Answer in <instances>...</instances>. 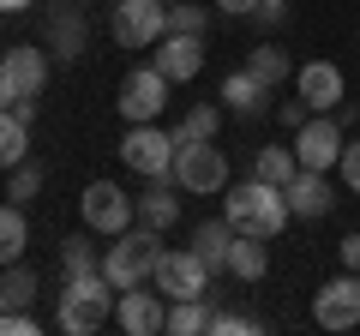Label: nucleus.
<instances>
[{"mask_svg": "<svg viewBox=\"0 0 360 336\" xmlns=\"http://www.w3.org/2000/svg\"><path fill=\"white\" fill-rule=\"evenodd\" d=\"M295 96L312 108V115H336V108L348 103V78H342V66L336 60H307V66H295Z\"/></svg>", "mask_w": 360, "mask_h": 336, "instance_id": "obj_10", "label": "nucleus"}, {"mask_svg": "<svg viewBox=\"0 0 360 336\" xmlns=\"http://www.w3.org/2000/svg\"><path fill=\"white\" fill-rule=\"evenodd\" d=\"M132 210H139L144 228L168 234V228L180 222V186H174V181H144V193L132 198Z\"/></svg>", "mask_w": 360, "mask_h": 336, "instance_id": "obj_17", "label": "nucleus"}, {"mask_svg": "<svg viewBox=\"0 0 360 336\" xmlns=\"http://www.w3.org/2000/svg\"><path fill=\"white\" fill-rule=\"evenodd\" d=\"M162 288H156V295H150V288H120V300H115V324H120V330H127V336H156V330H162V324H168V306H162Z\"/></svg>", "mask_w": 360, "mask_h": 336, "instance_id": "obj_13", "label": "nucleus"}, {"mask_svg": "<svg viewBox=\"0 0 360 336\" xmlns=\"http://www.w3.org/2000/svg\"><path fill=\"white\" fill-rule=\"evenodd\" d=\"M168 30H180V37H210V13L193 6V0H174L168 6Z\"/></svg>", "mask_w": 360, "mask_h": 336, "instance_id": "obj_31", "label": "nucleus"}, {"mask_svg": "<svg viewBox=\"0 0 360 336\" xmlns=\"http://www.w3.org/2000/svg\"><path fill=\"white\" fill-rule=\"evenodd\" d=\"M217 103L229 108V115H240V120H258V115L270 108V91L258 84L252 72H246V66H240V72H229V78H222V96H217Z\"/></svg>", "mask_w": 360, "mask_h": 336, "instance_id": "obj_18", "label": "nucleus"}, {"mask_svg": "<svg viewBox=\"0 0 360 336\" xmlns=\"http://www.w3.org/2000/svg\"><path fill=\"white\" fill-rule=\"evenodd\" d=\"M264 271H270L264 240H258V234H234V246H229V276H234V283H264Z\"/></svg>", "mask_w": 360, "mask_h": 336, "instance_id": "obj_21", "label": "nucleus"}, {"mask_svg": "<svg viewBox=\"0 0 360 336\" xmlns=\"http://www.w3.org/2000/svg\"><path fill=\"white\" fill-rule=\"evenodd\" d=\"M120 162H127L132 174H144V181H174V132H162L156 120L127 127V138H120Z\"/></svg>", "mask_w": 360, "mask_h": 336, "instance_id": "obj_6", "label": "nucleus"}, {"mask_svg": "<svg viewBox=\"0 0 360 336\" xmlns=\"http://www.w3.org/2000/svg\"><path fill=\"white\" fill-rule=\"evenodd\" d=\"M307 115H312V108L300 103V96H295V103H283V108H276V120H283L288 132H300V127H307Z\"/></svg>", "mask_w": 360, "mask_h": 336, "instance_id": "obj_36", "label": "nucleus"}, {"mask_svg": "<svg viewBox=\"0 0 360 336\" xmlns=\"http://www.w3.org/2000/svg\"><path fill=\"white\" fill-rule=\"evenodd\" d=\"M49 54H60V60H78L84 54V18L78 13H60L49 25Z\"/></svg>", "mask_w": 360, "mask_h": 336, "instance_id": "obj_29", "label": "nucleus"}, {"mask_svg": "<svg viewBox=\"0 0 360 336\" xmlns=\"http://www.w3.org/2000/svg\"><path fill=\"white\" fill-rule=\"evenodd\" d=\"M336 168H342V186L360 198V138H348V144H342V162H336Z\"/></svg>", "mask_w": 360, "mask_h": 336, "instance_id": "obj_33", "label": "nucleus"}, {"mask_svg": "<svg viewBox=\"0 0 360 336\" xmlns=\"http://www.w3.org/2000/svg\"><path fill=\"white\" fill-rule=\"evenodd\" d=\"M246 72L264 84V91H283L288 78H295V60H288V49L283 42H258L252 54H246Z\"/></svg>", "mask_w": 360, "mask_h": 336, "instance_id": "obj_20", "label": "nucleus"}, {"mask_svg": "<svg viewBox=\"0 0 360 336\" xmlns=\"http://www.w3.org/2000/svg\"><path fill=\"white\" fill-rule=\"evenodd\" d=\"M210 318H217V312H210V295H198V300H174L162 330H174V336H198V330H210Z\"/></svg>", "mask_w": 360, "mask_h": 336, "instance_id": "obj_26", "label": "nucleus"}, {"mask_svg": "<svg viewBox=\"0 0 360 336\" xmlns=\"http://www.w3.org/2000/svg\"><path fill=\"white\" fill-rule=\"evenodd\" d=\"M156 72L168 78V84H186V78L205 72V37H180V30H168L162 42H156Z\"/></svg>", "mask_w": 360, "mask_h": 336, "instance_id": "obj_15", "label": "nucleus"}, {"mask_svg": "<svg viewBox=\"0 0 360 336\" xmlns=\"http://www.w3.org/2000/svg\"><path fill=\"white\" fill-rule=\"evenodd\" d=\"M217 6H222V13H252L258 0H217Z\"/></svg>", "mask_w": 360, "mask_h": 336, "instance_id": "obj_38", "label": "nucleus"}, {"mask_svg": "<svg viewBox=\"0 0 360 336\" xmlns=\"http://www.w3.org/2000/svg\"><path fill=\"white\" fill-rule=\"evenodd\" d=\"M156 259H162V234L144 228V222H132L127 234H115V240L103 246V276L115 288H139L156 276Z\"/></svg>", "mask_w": 360, "mask_h": 336, "instance_id": "obj_3", "label": "nucleus"}, {"mask_svg": "<svg viewBox=\"0 0 360 336\" xmlns=\"http://www.w3.org/2000/svg\"><path fill=\"white\" fill-rule=\"evenodd\" d=\"M37 193H42V162H30V156H25V162L6 174V198H13V205H30Z\"/></svg>", "mask_w": 360, "mask_h": 336, "instance_id": "obj_30", "label": "nucleus"}, {"mask_svg": "<svg viewBox=\"0 0 360 336\" xmlns=\"http://www.w3.org/2000/svg\"><path fill=\"white\" fill-rule=\"evenodd\" d=\"M37 330H42V324L30 318L25 306H18V312H0V336H37Z\"/></svg>", "mask_w": 360, "mask_h": 336, "instance_id": "obj_35", "label": "nucleus"}, {"mask_svg": "<svg viewBox=\"0 0 360 336\" xmlns=\"http://www.w3.org/2000/svg\"><path fill=\"white\" fill-rule=\"evenodd\" d=\"M210 330H217V336H252L258 318H252V312H217V318H210Z\"/></svg>", "mask_w": 360, "mask_h": 336, "instance_id": "obj_32", "label": "nucleus"}, {"mask_svg": "<svg viewBox=\"0 0 360 336\" xmlns=\"http://www.w3.org/2000/svg\"><path fill=\"white\" fill-rule=\"evenodd\" d=\"M342 115H307V127L295 132V162L300 168H319V174H330L336 162H342Z\"/></svg>", "mask_w": 360, "mask_h": 336, "instance_id": "obj_8", "label": "nucleus"}, {"mask_svg": "<svg viewBox=\"0 0 360 336\" xmlns=\"http://www.w3.org/2000/svg\"><path fill=\"white\" fill-rule=\"evenodd\" d=\"M0 78H6V84H13V103L18 96H30V103H37L42 91H49V54L42 49H6L0 54Z\"/></svg>", "mask_w": 360, "mask_h": 336, "instance_id": "obj_14", "label": "nucleus"}, {"mask_svg": "<svg viewBox=\"0 0 360 336\" xmlns=\"http://www.w3.org/2000/svg\"><path fill=\"white\" fill-rule=\"evenodd\" d=\"M78 217H84L90 234H108V240H115V234H127L132 222H139V210H132V198L120 193L115 181H90L84 198H78Z\"/></svg>", "mask_w": 360, "mask_h": 336, "instance_id": "obj_7", "label": "nucleus"}, {"mask_svg": "<svg viewBox=\"0 0 360 336\" xmlns=\"http://www.w3.org/2000/svg\"><path fill=\"white\" fill-rule=\"evenodd\" d=\"M30 300H37V271H30L25 259L18 264H0V312H30Z\"/></svg>", "mask_w": 360, "mask_h": 336, "instance_id": "obj_22", "label": "nucleus"}, {"mask_svg": "<svg viewBox=\"0 0 360 336\" xmlns=\"http://www.w3.org/2000/svg\"><path fill=\"white\" fill-rule=\"evenodd\" d=\"M252 25L283 30V25H288V0H258V6H252Z\"/></svg>", "mask_w": 360, "mask_h": 336, "instance_id": "obj_34", "label": "nucleus"}, {"mask_svg": "<svg viewBox=\"0 0 360 336\" xmlns=\"http://www.w3.org/2000/svg\"><path fill=\"white\" fill-rule=\"evenodd\" d=\"M30 246V222H25V205H0V264H18Z\"/></svg>", "mask_w": 360, "mask_h": 336, "instance_id": "obj_23", "label": "nucleus"}, {"mask_svg": "<svg viewBox=\"0 0 360 336\" xmlns=\"http://www.w3.org/2000/svg\"><path fill=\"white\" fill-rule=\"evenodd\" d=\"M25 156H30V127L13 115V108H0V168L13 174V168L25 162Z\"/></svg>", "mask_w": 360, "mask_h": 336, "instance_id": "obj_25", "label": "nucleus"}, {"mask_svg": "<svg viewBox=\"0 0 360 336\" xmlns=\"http://www.w3.org/2000/svg\"><path fill=\"white\" fill-rule=\"evenodd\" d=\"M222 217L234 222V234H258V240H276V234L288 228V198H283V186H270V181H240V186H229V198H222Z\"/></svg>", "mask_w": 360, "mask_h": 336, "instance_id": "obj_1", "label": "nucleus"}, {"mask_svg": "<svg viewBox=\"0 0 360 336\" xmlns=\"http://www.w3.org/2000/svg\"><path fill=\"white\" fill-rule=\"evenodd\" d=\"M25 6H37V0H0V13H25Z\"/></svg>", "mask_w": 360, "mask_h": 336, "instance_id": "obj_39", "label": "nucleus"}, {"mask_svg": "<svg viewBox=\"0 0 360 336\" xmlns=\"http://www.w3.org/2000/svg\"><path fill=\"white\" fill-rule=\"evenodd\" d=\"M174 186H180V193H193V198L229 193V156L217 150V138L174 144Z\"/></svg>", "mask_w": 360, "mask_h": 336, "instance_id": "obj_4", "label": "nucleus"}, {"mask_svg": "<svg viewBox=\"0 0 360 336\" xmlns=\"http://www.w3.org/2000/svg\"><path fill=\"white\" fill-rule=\"evenodd\" d=\"M156 288H162L168 300H198V295H210V264L198 259L193 246H180V252H168L162 246V259H156V276H150Z\"/></svg>", "mask_w": 360, "mask_h": 336, "instance_id": "obj_9", "label": "nucleus"}, {"mask_svg": "<svg viewBox=\"0 0 360 336\" xmlns=\"http://www.w3.org/2000/svg\"><path fill=\"white\" fill-rule=\"evenodd\" d=\"M252 174H258V181H270V186H288V181L300 174L295 144H264V150H258V162H252Z\"/></svg>", "mask_w": 360, "mask_h": 336, "instance_id": "obj_24", "label": "nucleus"}, {"mask_svg": "<svg viewBox=\"0 0 360 336\" xmlns=\"http://www.w3.org/2000/svg\"><path fill=\"white\" fill-rule=\"evenodd\" d=\"M108 30L120 49H156L168 37V6L162 0H108Z\"/></svg>", "mask_w": 360, "mask_h": 336, "instance_id": "obj_5", "label": "nucleus"}, {"mask_svg": "<svg viewBox=\"0 0 360 336\" xmlns=\"http://www.w3.org/2000/svg\"><path fill=\"white\" fill-rule=\"evenodd\" d=\"M217 132H222V108L217 103H193L186 120L174 127V144H198V138H217Z\"/></svg>", "mask_w": 360, "mask_h": 336, "instance_id": "obj_27", "label": "nucleus"}, {"mask_svg": "<svg viewBox=\"0 0 360 336\" xmlns=\"http://www.w3.org/2000/svg\"><path fill=\"white\" fill-rule=\"evenodd\" d=\"M162 108H168V78L156 66H132L120 78V115L132 127H144V120H162Z\"/></svg>", "mask_w": 360, "mask_h": 336, "instance_id": "obj_11", "label": "nucleus"}, {"mask_svg": "<svg viewBox=\"0 0 360 336\" xmlns=\"http://www.w3.org/2000/svg\"><path fill=\"white\" fill-rule=\"evenodd\" d=\"M0 108H13V84L6 78H0Z\"/></svg>", "mask_w": 360, "mask_h": 336, "instance_id": "obj_40", "label": "nucleus"}, {"mask_svg": "<svg viewBox=\"0 0 360 336\" xmlns=\"http://www.w3.org/2000/svg\"><path fill=\"white\" fill-rule=\"evenodd\" d=\"M229 246H234V222L229 217H210V222H198V228H193V252L210 264V276L229 271Z\"/></svg>", "mask_w": 360, "mask_h": 336, "instance_id": "obj_19", "label": "nucleus"}, {"mask_svg": "<svg viewBox=\"0 0 360 336\" xmlns=\"http://www.w3.org/2000/svg\"><path fill=\"white\" fill-rule=\"evenodd\" d=\"M115 300H120V288L108 283L103 271L66 276V288H60V312H54V324H60L66 336H96L108 318H115Z\"/></svg>", "mask_w": 360, "mask_h": 336, "instance_id": "obj_2", "label": "nucleus"}, {"mask_svg": "<svg viewBox=\"0 0 360 336\" xmlns=\"http://www.w3.org/2000/svg\"><path fill=\"white\" fill-rule=\"evenodd\" d=\"M336 259H342V271H360V234H342L336 240Z\"/></svg>", "mask_w": 360, "mask_h": 336, "instance_id": "obj_37", "label": "nucleus"}, {"mask_svg": "<svg viewBox=\"0 0 360 336\" xmlns=\"http://www.w3.org/2000/svg\"><path fill=\"white\" fill-rule=\"evenodd\" d=\"M60 271H66V276L103 271V246L90 240V228H84V234H72V240H60Z\"/></svg>", "mask_w": 360, "mask_h": 336, "instance_id": "obj_28", "label": "nucleus"}, {"mask_svg": "<svg viewBox=\"0 0 360 336\" xmlns=\"http://www.w3.org/2000/svg\"><path fill=\"white\" fill-rule=\"evenodd\" d=\"M312 318H319V330H354L360 324V271H342L336 283H324L312 295Z\"/></svg>", "mask_w": 360, "mask_h": 336, "instance_id": "obj_12", "label": "nucleus"}, {"mask_svg": "<svg viewBox=\"0 0 360 336\" xmlns=\"http://www.w3.org/2000/svg\"><path fill=\"white\" fill-rule=\"evenodd\" d=\"M283 198H288V210H295L300 222H324V217L336 210V186L324 181L319 168H300L295 181L283 186Z\"/></svg>", "mask_w": 360, "mask_h": 336, "instance_id": "obj_16", "label": "nucleus"}]
</instances>
